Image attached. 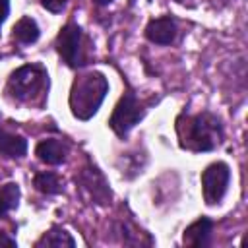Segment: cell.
<instances>
[{"label": "cell", "instance_id": "7", "mask_svg": "<svg viewBox=\"0 0 248 248\" xmlns=\"http://www.w3.org/2000/svg\"><path fill=\"white\" fill-rule=\"evenodd\" d=\"M231 167L225 161H213L202 170V196L207 205H219L229 192Z\"/></svg>", "mask_w": 248, "mask_h": 248}, {"label": "cell", "instance_id": "17", "mask_svg": "<svg viewBox=\"0 0 248 248\" xmlns=\"http://www.w3.org/2000/svg\"><path fill=\"white\" fill-rule=\"evenodd\" d=\"M10 16V0H0V27Z\"/></svg>", "mask_w": 248, "mask_h": 248}, {"label": "cell", "instance_id": "14", "mask_svg": "<svg viewBox=\"0 0 248 248\" xmlns=\"http://www.w3.org/2000/svg\"><path fill=\"white\" fill-rule=\"evenodd\" d=\"M33 186L37 192L45 194V196H58L64 192V184L60 180V176L52 170H39L33 176Z\"/></svg>", "mask_w": 248, "mask_h": 248}, {"label": "cell", "instance_id": "15", "mask_svg": "<svg viewBox=\"0 0 248 248\" xmlns=\"http://www.w3.org/2000/svg\"><path fill=\"white\" fill-rule=\"evenodd\" d=\"M21 198V188L17 182H6L0 188V219L6 217L10 211L17 209Z\"/></svg>", "mask_w": 248, "mask_h": 248}, {"label": "cell", "instance_id": "13", "mask_svg": "<svg viewBox=\"0 0 248 248\" xmlns=\"http://www.w3.org/2000/svg\"><path fill=\"white\" fill-rule=\"evenodd\" d=\"M35 248H41V246H68V248H74L76 246V238L60 225H52L48 231H45L41 234L39 240H35L33 244Z\"/></svg>", "mask_w": 248, "mask_h": 248}, {"label": "cell", "instance_id": "10", "mask_svg": "<svg viewBox=\"0 0 248 248\" xmlns=\"http://www.w3.org/2000/svg\"><path fill=\"white\" fill-rule=\"evenodd\" d=\"M70 153V147L66 141L62 140H56V138H46V140H41L37 145H35V155L39 157V161L46 163V165H62L66 161Z\"/></svg>", "mask_w": 248, "mask_h": 248}, {"label": "cell", "instance_id": "5", "mask_svg": "<svg viewBox=\"0 0 248 248\" xmlns=\"http://www.w3.org/2000/svg\"><path fill=\"white\" fill-rule=\"evenodd\" d=\"M147 103L140 101L132 89H126L116 107L112 108V114L108 116V128L118 136L126 138L147 114Z\"/></svg>", "mask_w": 248, "mask_h": 248}, {"label": "cell", "instance_id": "6", "mask_svg": "<svg viewBox=\"0 0 248 248\" xmlns=\"http://www.w3.org/2000/svg\"><path fill=\"white\" fill-rule=\"evenodd\" d=\"M74 180H76V188L87 202L101 205V207L112 202V190H110L107 176L89 157L85 159V165L76 172Z\"/></svg>", "mask_w": 248, "mask_h": 248}, {"label": "cell", "instance_id": "20", "mask_svg": "<svg viewBox=\"0 0 248 248\" xmlns=\"http://www.w3.org/2000/svg\"><path fill=\"white\" fill-rule=\"evenodd\" d=\"M176 2H184V0H176Z\"/></svg>", "mask_w": 248, "mask_h": 248}, {"label": "cell", "instance_id": "19", "mask_svg": "<svg viewBox=\"0 0 248 248\" xmlns=\"http://www.w3.org/2000/svg\"><path fill=\"white\" fill-rule=\"evenodd\" d=\"M95 6H108V4H112L114 0H91Z\"/></svg>", "mask_w": 248, "mask_h": 248}, {"label": "cell", "instance_id": "2", "mask_svg": "<svg viewBox=\"0 0 248 248\" xmlns=\"http://www.w3.org/2000/svg\"><path fill=\"white\" fill-rule=\"evenodd\" d=\"M107 93H108V79L103 72L91 70V72L79 74L74 79L70 97H68V105L74 118L83 122L93 118L101 108Z\"/></svg>", "mask_w": 248, "mask_h": 248}, {"label": "cell", "instance_id": "3", "mask_svg": "<svg viewBox=\"0 0 248 248\" xmlns=\"http://www.w3.org/2000/svg\"><path fill=\"white\" fill-rule=\"evenodd\" d=\"M50 79L48 72L41 62H31L16 68L6 83V95L16 103H31L43 107L46 99Z\"/></svg>", "mask_w": 248, "mask_h": 248}, {"label": "cell", "instance_id": "12", "mask_svg": "<svg viewBox=\"0 0 248 248\" xmlns=\"http://www.w3.org/2000/svg\"><path fill=\"white\" fill-rule=\"evenodd\" d=\"M12 37H14V41L19 43V45H33V43H37L39 37H41V27H39V23H37L35 17H31V16H21V17L16 21L14 29H12Z\"/></svg>", "mask_w": 248, "mask_h": 248}, {"label": "cell", "instance_id": "1", "mask_svg": "<svg viewBox=\"0 0 248 248\" xmlns=\"http://www.w3.org/2000/svg\"><path fill=\"white\" fill-rule=\"evenodd\" d=\"M178 145L192 153H207L217 149L225 140V128L219 116L209 110L188 114L180 112L174 120Z\"/></svg>", "mask_w": 248, "mask_h": 248}, {"label": "cell", "instance_id": "8", "mask_svg": "<svg viewBox=\"0 0 248 248\" xmlns=\"http://www.w3.org/2000/svg\"><path fill=\"white\" fill-rule=\"evenodd\" d=\"M145 39L153 45H161V46H167V45H172L176 35H178V25H176V19L170 17V16H161V17H153L149 19V23L145 25V31H143Z\"/></svg>", "mask_w": 248, "mask_h": 248}, {"label": "cell", "instance_id": "9", "mask_svg": "<svg viewBox=\"0 0 248 248\" xmlns=\"http://www.w3.org/2000/svg\"><path fill=\"white\" fill-rule=\"evenodd\" d=\"M213 219L202 215L194 223H190L182 232V244L184 246H196L203 248L211 244V232H213Z\"/></svg>", "mask_w": 248, "mask_h": 248}, {"label": "cell", "instance_id": "16", "mask_svg": "<svg viewBox=\"0 0 248 248\" xmlns=\"http://www.w3.org/2000/svg\"><path fill=\"white\" fill-rule=\"evenodd\" d=\"M41 2V6L46 10V12H50V14H60L64 8H66V2L68 0H39Z\"/></svg>", "mask_w": 248, "mask_h": 248}, {"label": "cell", "instance_id": "4", "mask_svg": "<svg viewBox=\"0 0 248 248\" xmlns=\"http://www.w3.org/2000/svg\"><path fill=\"white\" fill-rule=\"evenodd\" d=\"M54 46L58 56L70 68H81L89 60V39L76 21H68L60 27L54 39Z\"/></svg>", "mask_w": 248, "mask_h": 248}, {"label": "cell", "instance_id": "11", "mask_svg": "<svg viewBox=\"0 0 248 248\" xmlns=\"http://www.w3.org/2000/svg\"><path fill=\"white\" fill-rule=\"evenodd\" d=\"M27 140L0 126V155L8 159H23L27 155Z\"/></svg>", "mask_w": 248, "mask_h": 248}, {"label": "cell", "instance_id": "18", "mask_svg": "<svg viewBox=\"0 0 248 248\" xmlns=\"http://www.w3.org/2000/svg\"><path fill=\"white\" fill-rule=\"evenodd\" d=\"M17 246V240L14 236H10L8 232H0V246Z\"/></svg>", "mask_w": 248, "mask_h": 248}]
</instances>
